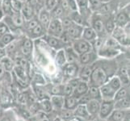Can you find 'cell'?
<instances>
[{
	"instance_id": "14",
	"label": "cell",
	"mask_w": 130,
	"mask_h": 121,
	"mask_svg": "<svg viewBox=\"0 0 130 121\" xmlns=\"http://www.w3.org/2000/svg\"><path fill=\"white\" fill-rule=\"evenodd\" d=\"M64 31L60 20H51L46 29V34L59 37Z\"/></svg>"
},
{
	"instance_id": "48",
	"label": "cell",
	"mask_w": 130,
	"mask_h": 121,
	"mask_svg": "<svg viewBox=\"0 0 130 121\" xmlns=\"http://www.w3.org/2000/svg\"><path fill=\"white\" fill-rule=\"evenodd\" d=\"M60 20H61V25H62V28H63L64 30L68 29L71 25H73L74 24V22L72 21V20L70 19V17L69 15L64 16Z\"/></svg>"
},
{
	"instance_id": "11",
	"label": "cell",
	"mask_w": 130,
	"mask_h": 121,
	"mask_svg": "<svg viewBox=\"0 0 130 121\" xmlns=\"http://www.w3.org/2000/svg\"><path fill=\"white\" fill-rule=\"evenodd\" d=\"M113 110H114V100L102 99L98 115L102 120H105Z\"/></svg>"
},
{
	"instance_id": "10",
	"label": "cell",
	"mask_w": 130,
	"mask_h": 121,
	"mask_svg": "<svg viewBox=\"0 0 130 121\" xmlns=\"http://www.w3.org/2000/svg\"><path fill=\"white\" fill-rule=\"evenodd\" d=\"M41 39H42L44 40V42L45 43L49 48H52L53 50H54V51H57V50L63 49L66 48L65 44L62 43V41L59 37L45 34Z\"/></svg>"
},
{
	"instance_id": "25",
	"label": "cell",
	"mask_w": 130,
	"mask_h": 121,
	"mask_svg": "<svg viewBox=\"0 0 130 121\" xmlns=\"http://www.w3.org/2000/svg\"><path fill=\"white\" fill-rule=\"evenodd\" d=\"M67 63H78L79 55L76 53L71 46L66 47L64 48ZM79 64V63H78Z\"/></svg>"
},
{
	"instance_id": "52",
	"label": "cell",
	"mask_w": 130,
	"mask_h": 121,
	"mask_svg": "<svg viewBox=\"0 0 130 121\" xmlns=\"http://www.w3.org/2000/svg\"><path fill=\"white\" fill-rule=\"evenodd\" d=\"M9 32H10V31H9L7 25L3 23V20L0 21V37H1L2 36H3L4 34Z\"/></svg>"
},
{
	"instance_id": "50",
	"label": "cell",
	"mask_w": 130,
	"mask_h": 121,
	"mask_svg": "<svg viewBox=\"0 0 130 121\" xmlns=\"http://www.w3.org/2000/svg\"><path fill=\"white\" fill-rule=\"evenodd\" d=\"M57 4V0H44L43 3V7L48 11H51Z\"/></svg>"
},
{
	"instance_id": "21",
	"label": "cell",
	"mask_w": 130,
	"mask_h": 121,
	"mask_svg": "<svg viewBox=\"0 0 130 121\" xmlns=\"http://www.w3.org/2000/svg\"><path fill=\"white\" fill-rule=\"evenodd\" d=\"M73 112L74 117L82 119L84 121H87L90 119V117H91L85 104H78L76 107V108L73 111Z\"/></svg>"
},
{
	"instance_id": "44",
	"label": "cell",
	"mask_w": 130,
	"mask_h": 121,
	"mask_svg": "<svg viewBox=\"0 0 130 121\" xmlns=\"http://www.w3.org/2000/svg\"><path fill=\"white\" fill-rule=\"evenodd\" d=\"M12 82V77L11 74L7 73V71L4 70L3 66L2 65L1 62H0V83L3 82Z\"/></svg>"
},
{
	"instance_id": "19",
	"label": "cell",
	"mask_w": 130,
	"mask_h": 121,
	"mask_svg": "<svg viewBox=\"0 0 130 121\" xmlns=\"http://www.w3.org/2000/svg\"><path fill=\"white\" fill-rule=\"evenodd\" d=\"M84 27L79 24H74L73 25H71L68 29L65 30L70 36V37L73 40H75L77 39L82 38V35H83V31Z\"/></svg>"
},
{
	"instance_id": "13",
	"label": "cell",
	"mask_w": 130,
	"mask_h": 121,
	"mask_svg": "<svg viewBox=\"0 0 130 121\" xmlns=\"http://www.w3.org/2000/svg\"><path fill=\"white\" fill-rule=\"evenodd\" d=\"M98 58L99 57L97 54V52L94 50V49H91V50L79 55L78 63L80 65H92L98 60Z\"/></svg>"
},
{
	"instance_id": "2",
	"label": "cell",
	"mask_w": 130,
	"mask_h": 121,
	"mask_svg": "<svg viewBox=\"0 0 130 121\" xmlns=\"http://www.w3.org/2000/svg\"><path fill=\"white\" fill-rule=\"evenodd\" d=\"M118 69L117 61L115 59L98 58L92 64V71L88 85L92 87H100L106 83L112 76L116 75Z\"/></svg>"
},
{
	"instance_id": "54",
	"label": "cell",
	"mask_w": 130,
	"mask_h": 121,
	"mask_svg": "<svg viewBox=\"0 0 130 121\" xmlns=\"http://www.w3.org/2000/svg\"><path fill=\"white\" fill-rule=\"evenodd\" d=\"M6 56H7V53H6L5 48H0V61Z\"/></svg>"
},
{
	"instance_id": "42",
	"label": "cell",
	"mask_w": 130,
	"mask_h": 121,
	"mask_svg": "<svg viewBox=\"0 0 130 121\" xmlns=\"http://www.w3.org/2000/svg\"><path fill=\"white\" fill-rule=\"evenodd\" d=\"M11 18H12V20L14 21L15 24L19 28H22V27L24 25V20L23 16H22L21 13L20 12H13L12 14L11 15Z\"/></svg>"
},
{
	"instance_id": "20",
	"label": "cell",
	"mask_w": 130,
	"mask_h": 121,
	"mask_svg": "<svg viewBox=\"0 0 130 121\" xmlns=\"http://www.w3.org/2000/svg\"><path fill=\"white\" fill-rule=\"evenodd\" d=\"M45 34H46V28H44V27L39 23L32 31H30V32L26 35V37H28V38L35 40L42 38Z\"/></svg>"
},
{
	"instance_id": "38",
	"label": "cell",
	"mask_w": 130,
	"mask_h": 121,
	"mask_svg": "<svg viewBox=\"0 0 130 121\" xmlns=\"http://www.w3.org/2000/svg\"><path fill=\"white\" fill-rule=\"evenodd\" d=\"M128 96H129V86H122L119 90L116 91L113 100L116 101Z\"/></svg>"
},
{
	"instance_id": "37",
	"label": "cell",
	"mask_w": 130,
	"mask_h": 121,
	"mask_svg": "<svg viewBox=\"0 0 130 121\" xmlns=\"http://www.w3.org/2000/svg\"><path fill=\"white\" fill-rule=\"evenodd\" d=\"M78 105V98H76L73 95L66 96L64 99V108L74 111L76 107Z\"/></svg>"
},
{
	"instance_id": "36",
	"label": "cell",
	"mask_w": 130,
	"mask_h": 121,
	"mask_svg": "<svg viewBox=\"0 0 130 121\" xmlns=\"http://www.w3.org/2000/svg\"><path fill=\"white\" fill-rule=\"evenodd\" d=\"M130 108V98L129 96L121 98V99L114 101V109L116 110H129Z\"/></svg>"
},
{
	"instance_id": "24",
	"label": "cell",
	"mask_w": 130,
	"mask_h": 121,
	"mask_svg": "<svg viewBox=\"0 0 130 121\" xmlns=\"http://www.w3.org/2000/svg\"><path fill=\"white\" fill-rule=\"evenodd\" d=\"M100 102L101 101H99L97 99H91L85 104L90 115H98L100 107Z\"/></svg>"
},
{
	"instance_id": "23",
	"label": "cell",
	"mask_w": 130,
	"mask_h": 121,
	"mask_svg": "<svg viewBox=\"0 0 130 121\" xmlns=\"http://www.w3.org/2000/svg\"><path fill=\"white\" fill-rule=\"evenodd\" d=\"M91 71H92V65H80L78 78L81 81L88 82L91 74Z\"/></svg>"
},
{
	"instance_id": "17",
	"label": "cell",
	"mask_w": 130,
	"mask_h": 121,
	"mask_svg": "<svg viewBox=\"0 0 130 121\" xmlns=\"http://www.w3.org/2000/svg\"><path fill=\"white\" fill-rule=\"evenodd\" d=\"M37 17L38 19L39 23L41 24L44 28H45L47 29L48 26L51 21V16H50V12L49 11L46 10L45 8L41 7L37 12Z\"/></svg>"
},
{
	"instance_id": "49",
	"label": "cell",
	"mask_w": 130,
	"mask_h": 121,
	"mask_svg": "<svg viewBox=\"0 0 130 121\" xmlns=\"http://www.w3.org/2000/svg\"><path fill=\"white\" fill-rule=\"evenodd\" d=\"M24 2L22 0H11V8L13 12H20Z\"/></svg>"
},
{
	"instance_id": "18",
	"label": "cell",
	"mask_w": 130,
	"mask_h": 121,
	"mask_svg": "<svg viewBox=\"0 0 130 121\" xmlns=\"http://www.w3.org/2000/svg\"><path fill=\"white\" fill-rule=\"evenodd\" d=\"M100 91L102 99H105V100H113L114 95L116 92L107 82L102 85L100 87Z\"/></svg>"
},
{
	"instance_id": "55",
	"label": "cell",
	"mask_w": 130,
	"mask_h": 121,
	"mask_svg": "<svg viewBox=\"0 0 130 121\" xmlns=\"http://www.w3.org/2000/svg\"><path fill=\"white\" fill-rule=\"evenodd\" d=\"M123 121H130V111L128 110L126 114H125V116L123 119Z\"/></svg>"
},
{
	"instance_id": "29",
	"label": "cell",
	"mask_w": 130,
	"mask_h": 121,
	"mask_svg": "<svg viewBox=\"0 0 130 121\" xmlns=\"http://www.w3.org/2000/svg\"><path fill=\"white\" fill-rule=\"evenodd\" d=\"M103 20H104V28L105 30L107 33V35H111V33L112 32V31L116 28V24L114 21V14L113 15H107L103 17Z\"/></svg>"
},
{
	"instance_id": "22",
	"label": "cell",
	"mask_w": 130,
	"mask_h": 121,
	"mask_svg": "<svg viewBox=\"0 0 130 121\" xmlns=\"http://www.w3.org/2000/svg\"><path fill=\"white\" fill-rule=\"evenodd\" d=\"M88 88H89L88 82L80 80V82L78 83L77 86L74 87L72 95L74 96L76 98H79L80 97H82L85 94L87 93Z\"/></svg>"
},
{
	"instance_id": "16",
	"label": "cell",
	"mask_w": 130,
	"mask_h": 121,
	"mask_svg": "<svg viewBox=\"0 0 130 121\" xmlns=\"http://www.w3.org/2000/svg\"><path fill=\"white\" fill-rule=\"evenodd\" d=\"M20 13H21L22 16H23L24 21H27V20H29L37 16V9H36L34 7H32V5H30V4L24 2Z\"/></svg>"
},
{
	"instance_id": "30",
	"label": "cell",
	"mask_w": 130,
	"mask_h": 121,
	"mask_svg": "<svg viewBox=\"0 0 130 121\" xmlns=\"http://www.w3.org/2000/svg\"><path fill=\"white\" fill-rule=\"evenodd\" d=\"M54 61H55L56 65H57L60 70L67 63L66 58V54H65V51H64V48H63V49H60V50H57V51L55 52Z\"/></svg>"
},
{
	"instance_id": "46",
	"label": "cell",
	"mask_w": 130,
	"mask_h": 121,
	"mask_svg": "<svg viewBox=\"0 0 130 121\" xmlns=\"http://www.w3.org/2000/svg\"><path fill=\"white\" fill-rule=\"evenodd\" d=\"M88 3H89V8L93 12H96L102 6L104 1L103 0H88Z\"/></svg>"
},
{
	"instance_id": "60",
	"label": "cell",
	"mask_w": 130,
	"mask_h": 121,
	"mask_svg": "<svg viewBox=\"0 0 130 121\" xmlns=\"http://www.w3.org/2000/svg\"><path fill=\"white\" fill-rule=\"evenodd\" d=\"M16 121H19V120H18V119H17V120H16Z\"/></svg>"
},
{
	"instance_id": "51",
	"label": "cell",
	"mask_w": 130,
	"mask_h": 121,
	"mask_svg": "<svg viewBox=\"0 0 130 121\" xmlns=\"http://www.w3.org/2000/svg\"><path fill=\"white\" fill-rule=\"evenodd\" d=\"M75 2L77 3L78 10H81V9L89 7L88 0H75Z\"/></svg>"
},
{
	"instance_id": "27",
	"label": "cell",
	"mask_w": 130,
	"mask_h": 121,
	"mask_svg": "<svg viewBox=\"0 0 130 121\" xmlns=\"http://www.w3.org/2000/svg\"><path fill=\"white\" fill-rule=\"evenodd\" d=\"M17 119V115L12 108L2 110L0 111V121H16Z\"/></svg>"
},
{
	"instance_id": "6",
	"label": "cell",
	"mask_w": 130,
	"mask_h": 121,
	"mask_svg": "<svg viewBox=\"0 0 130 121\" xmlns=\"http://www.w3.org/2000/svg\"><path fill=\"white\" fill-rule=\"evenodd\" d=\"M89 26H91L95 32L98 37L100 38H106L108 37L107 35L104 24V20L100 15H99L96 12H93L92 15L90 20Z\"/></svg>"
},
{
	"instance_id": "33",
	"label": "cell",
	"mask_w": 130,
	"mask_h": 121,
	"mask_svg": "<svg viewBox=\"0 0 130 121\" xmlns=\"http://www.w3.org/2000/svg\"><path fill=\"white\" fill-rule=\"evenodd\" d=\"M49 12H50V16L52 20H61L64 16L67 15L66 14L65 11L62 9V7L58 3L51 11H49Z\"/></svg>"
},
{
	"instance_id": "47",
	"label": "cell",
	"mask_w": 130,
	"mask_h": 121,
	"mask_svg": "<svg viewBox=\"0 0 130 121\" xmlns=\"http://www.w3.org/2000/svg\"><path fill=\"white\" fill-rule=\"evenodd\" d=\"M59 38L61 39L62 43L65 44L66 47L71 46V44H72V43L74 41V40L70 37V36L67 34V32H66L65 30L63 31V32H62V33H61V35L59 37Z\"/></svg>"
},
{
	"instance_id": "34",
	"label": "cell",
	"mask_w": 130,
	"mask_h": 121,
	"mask_svg": "<svg viewBox=\"0 0 130 121\" xmlns=\"http://www.w3.org/2000/svg\"><path fill=\"white\" fill-rule=\"evenodd\" d=\"M0 62H1L2 65L3 66L4 70H5L7 73H9V74L12 73V71L15 66V64L14 60H13L11 57L6 56L0 61Z\"/></svg>"
},
{
	"instance_id": "32",
	"label": "cell",
	"mask_w": 130,
	"mask_h": 121,
	"mask_svg": "<svg viewBox=\"0 0 130 121\" xmlns=\"http://www.w3.org/2000/svg\"><path fill=\"white\" fill-rule=\"evenodd\" d=\"M38 105H39V109L41 112H43L45 115L50 114L53 111V106L49 98H46V99H43L41 101H38Z\"/></svg>"
},
{
	"instance_id": "7",
	"label": "cell",
	"mask_w": 130,
	"mask_h": 121,
	"mask_svg": "<svg viewBox=\"0 0 130 121\" xmlns=\"http://www.w3.org/2000/svg\"><path fill=\"white\" fill-rule=\"evenodd\" d=\"M130 5L118 9L114 14V21L116 27L124 28L130 24Z\"/></svg>"
},
{
	"instance_id": "4",
	"label": "cell",
	"mask_w": 130,
	"mask_h": 121,
	"mask_svg": "<svg viewBox=\"0 0 130 121\" xmlns=\"http://www.w3.org/2000/svg\"><path fill=\"white\" fill-rule=\"evenodd\" d=\"M19 40H20L19 55L22 56L25 59L32 62V53L34 49V40L28 38L24 35L20 36Z\"/></svg>"
},
{
	"instance_id": "26",
	"label": "cell",
	"mask_w": 130,
	"mask_h": 121,
	"mask_svg": "<svg viewBox=\"0 0 130 121\" xmlns=\"http://www.w3.org/2000/svg\"><path fill=\"white\" fill-rule=\"evenodd\" d=\"M64 99L65 97L62 95H51L49 98L53 111H57V112L64 108Z\"/></svg>"
},
{
	"instance_id": "8",
	"label": "cell",
	"mask_w": 130,
	"mask_h": 121,
	"mask_svg": "<svg viewBox=\"0 0 130 121\" xmlns=\"http://www.w3.org/2000/svg\"><path fill=\"white\" fill-rule=\"evenodd\" d=\"M14 102V96L12 91L6 85L0 86V107L3 110L12 108Z\"/></svg>"
},
{
	"instance_id": "57",
	"label": "cell",
	"mask_w": 130,
	"mask_h": 121,
	"mask_svg": "<svg viewBox=\"0 0 130 121\" xmlns=\"http://www.w3.org/2000/svg\"><path fill=\"white\" fill-rule=\"evenodd\" d=\"M53 121H65V120H64V119H61L58 115H57V117L54 119V120H53Z\"/></svg>"
},
{
	"instance_id": "59",
	"label": "cell",
	"mask_w": 130,
	"mask_h": 121,
	"mask_svg": "<svg viewBox=\"0 0 130 121\" xmlns=\"http://www.w3.org/2000/svg\"><path fill=\"white\" fill-rule=\"evenodd\" d=\"M18 120H19V121H26V120L24 119H19V118H18Z\"/></svg>"
},
{
	"instance_id": "39",
	"label": "cell",
	"mask_w": 130,
	"mask_h": 121,
	"mask_svg": "<svg viewBox=\"0 0 130 121\" xmlns=\"http://www.w3.org/2000/svg\"><path fill=\"white\" fill-rule=\"evenodd\" d=\"M0 7L4 15H11L13 11L11 8V0H2Z\"/></svg>"
},
{
	"instance_id": "45",
	"label": "cell",
	"mask_w": 130,
	"mask_h": 121,
	"mask_svg": "<svg viewBox=\"0 0 130 121\" xmlns=\"http://www.w3.org/2000/svg\"><path fill=\"white\" fill-rule=\"evenodd\" d=\"M73 91H74V87L71 86V84L69 82L62 83V95L64 97L72 95Z\"/></svg>"
},
{
	"instance_id": "35",
	"label": "cell",
	"mask_w": 130,
	"mask_h": 121,
	"mask_svg": "<svg viewBox=\"0 0 130 121\" xmlns=\"http://www.w3.org/2000/svg\"><path fill=\"white\" fill-rule=\"evenodd\" d=\"M16 38H18L17 36L11 32L4 34L0 37V48H5L9 44L14 41Z\"/></svg>"
},
{
	"instance_id": "12",
	"label": "cell",
	"mask_w": 130,
	"mask_h": 121,
	"mask_svg": "<svg viewBox=\"0 0 130 121\" xmlns=\"http://www.w3.org/2000/svg\"><path fill=\"white\" fill-rule=\"evenodd\" d=\"M71 47L74 48V50L78 53V55H81L84 53H87L92 49L91 44L85 40L83 38L77 39L73 41Z\"/></svg>"
},
{
	"instance_id": "5",
	"label": "cell",
	"mask_w": 130,
	"mask_h": 121,
	"mask_svg": "<svg viewBox=\"0 0 130 121\" xmlns=\"http://www.w3.org/2000/svg\"><path fill=\"white\" fill-rule=\"evenodd\" d=\"M110 36L114 38L124 48L129 49V24L126 25L124 28L116 27Z\"/></svg>"
},
{
	"instance_id": "15",
	"label": "cell",
	"mask_w": 130,
	"mask_h": 121,
	"mask_svg": "<svg viewBox=\"0 0 130 121\" xmlns=\"http://www.w3.org/2000/svg\"><path fill=\"white\" fill-rule=\"evenodd\" d=\"M31 88H32V91L37 101H41L43 99H46V98H50V95H49L45 85L44 86L31 85Z\"/></svg>"
},
{
	"instance_id": "9",
	"label": "cell",
	"mask_w": 130,
	"mask_h": 121,
	"mask_svg": "<svg viewBox=\"0 0 130 121\" xmlns=\"http://www.w3.org/2000/svg\"><path fill=\"white\" fill-rule=\"evenodd\" d=\"M80 65L78 63H66L61 69L62 83L68 82L69 80L78 78Z\"/></svg>"
},
{
	"instance_id": "53",
	"label": "cell",
	"mask_w": 130,
	"mask_h": 121,
	"mask_svg": "<svg viewBox=\"0 0 130 121\" xmlns=\"http://www.w3.org/2000/svg\"><path fill=\"white\" fill-rule=\"evenodd\" d=\"M67 3H68L70 11H78V6H77V3L75 2V0H67Z\"/></svg>"
},
{
	"instance_id": "58",
	"label": "cell",
	"mask_w": 130,
	"mask_h": 121,
	"mask_svg": "<svg viewBox=\"0 0 130 121\" xmlns=\"http://www.w3.org/2000/svg\"><path fill=\"white\" fill-rule=\"evenodd\" d=\"M3 16H4V15H3V13L2 10H1V7H0V21H1V20H3Z\"/></svg>"
},
{
	"instance_id": "56",
	"label": "cell",
	"mask_w": 130,
	"mask_h": 121,
	"mask_svg": "<svg viewBox=\"0 0 130 121\" xmlns=\"http://www.w3.org/2000/svg\"><path fill=\"white\" fill-rule=\"evenodd\" d=\"M66 121H84L83 119H79V118H77V117H74L73 118H71L70 119H69V120H66Z\"/></svg>"
},
{
	"instance_id": "41",
	"label": "cell",
	"mask_w": 130,
	"mask_h": 121,
	"mask_svg": "<svg viewBox=\"0 0 130 121\" xmlns=\"http://www.w3.org/2000/svg\"><path fill=\"white\" fill-rule=\"evenodd\" d=\"M107 82L108 83L110 86L115 90L116 91H117V90H119L120 87L123 86L122 82H121V80H120V78L118 77L117 75L112 76L111 78H110V79L107 81Z\"/></svg>"
},
{
	"instance_id": "40",
	"label": "cell",
	"mask_w": 130,
	"mask_h": 121,
	"mask_svg": "<svg viewBox=\"0 0 130 121\" xmlns=\"http://www.w3.org/2000/svg\"><path fill=\"white\" fill-rule=\"evenodd\" d=\"M87 94L89 95V96L91 97V99H97L99 101H102V97H101V94H100V87L89 86Z\"/></svg>"
},
{
	"instance_id": "43",
	"label": "cell",
	"mask_w": 130,
	"mask_h": 121,
	"mask_svg": "<svg viewBox=\"0 0 130 121\" xmlns=\"http://www.w3.org/2000/svg\"><path fill=\"white\" fill-rule=\"evenodd\" d=\"M57 115L59 116L61 119L66 121V120H69L71 118L74 117V112H73L72 110L62 108L61 111H59L57 112Z\"/></svg>"
},
{
	"instance_id": "1",
	"label": "cell",
	"mask_w": 130,
	"mask_h": 121,
	"mask_svg": "<svg viewBox=\"0 0 130 121\" xmlns=\"http://www.w3.org/2000/svg\"><path fill=\"white\" fill-rule=\"evenodd\" d=\"M54 50L49 48L42 39L34 40V49L32 61L39 72L43 74L48 82L62 83L61 70L54 61Z\"/></svg>"
},
{
	"instance_id": "3",
	"label": "cell",
	"mask_w": 130,
	"mask_h": 121,
	"mask_svg": "<svg viewBox=\"0 0 130 121\" xmlns=\"http://www.w3.org/2000/svg\"><path fill=\"white\" fill-rule=\"evenodd\" d=\"M128 51V49L124 48L114 38L108 36L105 38L102 46L98 49L97 54L99 58L115 59L120 53Z\"/></svg>"
},
{
	"instance_id": "28",
	"label": "cell",
	"mask_w": 130,
	"mask_h": 121,
	"mask_svg": "<svg viewBox=\"0 0 130 121\" xmlns=\"http://www.w3.org/2000/svg\"><path fill=\"white\" fill-rule=\"evenodd\" d=\"M82 38L91 44L97 38V35L91 26H85L83 28Z\"/></svg>"
},
{
	"instance_id": "31",
	"label": "cell",
	"mask_w": 130,
	"mask_h": 121,
	"mask_svg": "<svg viewBox=\"0 0 130 121\" xmlns=\"http://www.w3.org/2000/svg\"><path fill=\"white\" fill-rule=\"evenodd\" d=\"M128 110H116L114 109L111 113L108 115L106 121H123L125 114Z\"/></svg>"
}]
</instances>
